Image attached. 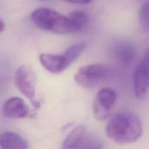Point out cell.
Here are the masks:
<instances>
[{
	"instance_id": "277c9868",
	"label": "cell",
	"mask_w": 149,
	"mask_h": 149,
	"mask_svg": "<svg viewBox=\"0 0 149 149\" xmlns=\"http://www.w3.org/2000/svg\"><path fill=\"white\" fill-rule=\"evenodd\" d=\"M14 81L17 90L30 100L35 108L39 109L41 103L36 97V81L31 68L25 65H20L16 70Z\"/></svg>"
},
{
	"instance_id": "5b68a950",
	"label": "cell",
	"mask_w": 149,
	"mask_h": 149,
	"mask_svg": "<svg viewBox=\"0 0 149 149\" xmlns=\"http://www.w3.org/2000/svg\"><path fill=\"white\" fill-rule=\"evenodd\" d=\"M102 142L98 138L87 131L84 126H78L73 130L63 142L65 149L101 148Z\"/></svg>"
},
{
	"instance_id": "3957f363",
	"label": "cell",
	"mask_w": 149,
	"mask_h": 149,
	"mask_svg": "<svg viewBox=\"0 0 149 149\" xmlns=\"http://www.w3.org/2000/svg\"><path fill=\"white\" fill-rule=\"evenodd\" d=\"M112 74L111 67L105 64L95 63L79 68L74 75V81L84 88H93L107 79Z\"/></svg>"
},
{
	"instance_id": "6da1fadb",
	"label": "cell",
	"mask_w": 149,
	"mask_h": 149,
	"mask_svg": "<svg viewBox=\"0 0 149 149\" xmlns=\"http://www.w3.org/2000/svg\"><path fill=\"white\" fill-rule=\"evenodd\" d=\"M106 133L111 140L118 143L136 142L143 134L142 122L132 112H118L108 121Z\"/></svg>"
},
{
	"instance_id": "8992f818",
	"label": "cell",
	"mask_w": 149,
	"mask_h": 149,
	"mask_svg": "<svg viewBox=\"0 0 149 149\" xmlns=\"http://www.w3.org/2000/svg\"><path fill=\"white\" fill-rule=\"evenodd\" d=\"M117 98L116 91L111 88H103L96 95L93 104V114L97 120H106Z\"/></svg>"
},
{
	"instance_id": "5bb4252c",
	"label": "cell",
	"mask_w": 149,
	"mask_h": 149,
	"mask_svg": "<svg viewBox=\"0 0 149 149\" xmlns=\"http://www.w3.org/2000/svg\"><path fill=\"white\" fill-rule=\"evenodd\" d=\"M139 21L142 29L149 31V1L146 2L139 12Z\"/></svg>"
},
{
	"instance_id": "4fadbf2b",
	"label": "cell",
	"mask_w": 149,
	"mask_h": 149,
	"mask_svg": "<svg viewBox=\"0 0 149 149\" xmlns=\"http://www.w3.org/2000/svg\"><path fill=\"white\" fill-rule=\"evenodd\" d=\"M85 48L86 44L84 42H80V43L76 44V45L70 47L68 49L65 50L63 55L69 66L74 61H77V58L83 53Z\"/></svg>"
},
{
	"instance_id": "30bf717a",
	"label": "cell",
	"mask_w": 149,
	"mask_h": 149,
	"mask_svg": "<svg viewBox=\"0 0 149 149\" xmlns=\"http://www.w3.org/2000/svg\"><path fill=\"white\" fill-rule=\"evenodd\" d=\"M114 54L122 63L130 65L136 57V47L130 42H121L115 47Z\"/></svg>"
},
{
	"instance_id": "9c48e42d",
	"label": "cell",
	"mask_w": 149,
	"mask_h": 149,
	"mask_svg": "<svg viewBox=\"0 0 149 149\" xmlns=\"http://www.w3.org/2000/svg\"><path fill=\"white\" fill-rule=\"evenodd\" d=\"M39 61L42 66L52 74H60L69 67L63 54L42 53L39 55Z\"/></svg>"
},
{
	"instance_id": "e0dca14e",
	"label": "cell",
	"mask_w": 149,
	"mask_h": 149,
	"mask_svg": "<svg viewBox=\"0 0 149 149\" xmlns=\"http://www.w3.org/2000/svg\"><path fill=\"white\" fill-rule=\"evenodd\" d=\"M4 29V22L0 19V32L3 31Z\"/></svg>"
},
{
	"instance_id": "52a82bcc",
	"label": "cell",
	"mask_w": 149,
	"mask_h": 149,
	"mask_svg": "<svg viewBox=\"0 0 149 149\" xmlns=\"http://www.w3.org/2000/svg\"><path fill=\"white\" fill-rule=\"evenodd\" d=\"M133 82L135 96L138 98L145 97L149 89V65L143 59L135 68Z\"/></svg>"
},
{
	"instance_id": "ba28073f",
	"label": "cell",
	"mask_w": 149,
	"mask_h": 149,
	"mask_svg": "<svg viewBox=\"0 0 149 149\" xmlns=\"http://www.w3.org/2000/svg\"><path fill=\"white\" fill-rule=\"evenodd\" d=\"M3 114L9 119H23L31 115L29 106L23 99L13 97L6 100L3 106Z\"/></svg>"
},
{
	"instance_id": "2e32d148",
	"label": "cell",
	"mask_w": 149,
	"mask_h": 149,
	"mask_svg": "<svg viewBox=\"0 0 149 149\" xmlns=\"http://www.w3.org/2000/svg\"><path fill=\"white\" fill-rule=\"evenodd\" d=\"M143 59L144 61L147 63V64L149 65V48L148 50H147L145 56H144V58H143Z\"/></svg>"
},
{
	"instance_id": "7c38bea8",
	"label": "cell",
	"mask_w": 149,
	"mask_h": 149,
	"mask_svg": "<svg viewBox=\"0 0 149 149\" xmlns=\"http://www.w3.org/2000/svg\"><path fill=\"white\" fill-rule=\"evenodd\" d=\"M70 20L75 26L77 31H81L87 26L89 23L88 15L81 10L71 12L68 15Z\"/></svg>"
},
{
	"instance_id": "9a60e30c",
	"label": "cell",
	"mask_w": 149,
	"mask_h": 149,
	"mask_svg": "<svg viewBox=\"0 0 149 149\" xmlns=\"http://www.w3.org/2000/svg\"><path fill=\"white\" fill-rule=\"evenodd\" d=\"M66 2L72 3V4H87L91 2L93 0H63Z\"/></svg>"
},
{
	"instance_id": "8fae6325",
	"label": "cell",
	"mask_w": 149,
	"mask_h": 149,
	"mask_svg": "<svg viewBox=\"0 0 149 149\" xmlns=\"http://www.w3.org/2000/svg\"><path fill=\"white\" fill-rule=\"evenodd\" d=\"M0 147L4 149H25L29 148V144L17 133L5 132L0 135Z\"/></svg>"
},
{
	"instance_id": "7a4b0ae2",
	"label": "cell",
	"mask_w": 149,
	"mask_h": 149,
	"mask_svg": "<svg viewBox=\"0 0 149 149\" xmlns=\"http://www.w3.org/2000/svg\"><path fill=\"white\" fill-rule=\"evenodd\" d=\"M31 19L38 28L46 31L60 34L77 32L69 17L52 9L46 7L37 9L31 13Z\"/></svg>"
},
{
	"instance_id": "ac0fdd59",
	"label": "cell",
	"mask_w": 149,
	"mask_h": 149,
	"mask_svg": "<svg viewBox=\"0 0 149 149\" xmlns=\"http://www.w3.org/2000/svg\"><path fill=\"white\" fill-rule=\"evenodd\" d=\"M41 1H46V0H41Z\"/></svg>"
}]
</instances>
